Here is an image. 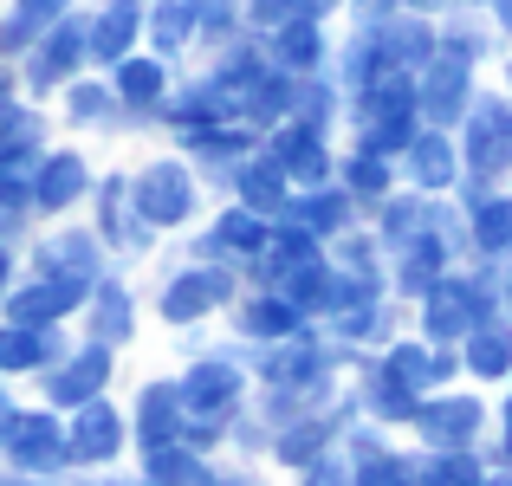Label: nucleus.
<instances>
[{
	"mask_svg": "<svg viewBox=\"0 0 512 486\" xmlns=\"http://www.w3.org/2000/svg\"><path fill=\"white\" fill-rule=\"evenodd\" d=\"M150 208H156V214H175V208H182V175H175V169H156V195H150Z\"/></svg>",
	"mask_w": 512,
	"mask_h": 486,
	"instance_id": "obj_1",
	"label": "nucleus"
},
{
	"mask_svg": "<svg viewBox=\"0 0 512 486\" xmlns=\"http://www.w3.org/2000/svg\"><path fill=\"white\" fill-rule=\"evenodd\" d=\"M208 299H214V279H188V286L169 299V312H195V305H208Z\"/></svg>",
	"mask_w": 512,
	"mask_h": 486,
	"instance_id": "obj_2",
	"label": "nucleus"
},
{
	"mask_svg": "<svg viewBox=\"0 0 512 486\" xmlns=\"http://www.w3.org/2000/svg\"><path fill=\"white\" fill-rule=\"evenodd\" d=\"M124 39H130V7H117L111 26L98 33V52H124Z\"/></svg>",
	"mask_w": 512,
	"mask_h": 486,
	"instance_id": "obj_3",
	"label": "nucleus"
},
{
	"mask_svg": "<svg viewBox=\"0 0 512 486\" xmlns=\"http://www.w3.org/2000/svg\"><path fill=\"white\" fill-rule=\"evenodd\" d=\"M78 182V162H52V182H46V201H65Z\"/></svg>",
	"mask_w": 512,
	"mask_h": 486,
	"instance_id": "obj_4",
	"label": "nucleus"
},
{
	"mask_svg": "<svg viewBox=\"0 0 512 486\" xmlns=\"http://www.w3.org/2000/svg\"><path fill=\"white\" fill-rule=\"evenodd\" d=\"M124 85H130V98H150V91H156V72H150V65H130Z\"/></svg>",
	"mask_w": 512,
	"mask_h": 486,
	"instance_id": "obj_5",
	"label": "nucleus"
},
{
	"mask_svg": "<svg viewBox=\"0 0 512 486\" xmlns=\"http://www.w3.org/2000/svg\"><path fill=\"white\" fill-rule=\"evenodd\" d=\"M286 52H292V59H312V52H318V39H312V33H305V26H299V33L286 39Z\"/></svg>",
	"mask_w": 512,
	"mask_h": 486,
	"instance_id": "obj_6",
	"label": "nucleus"
}]
</instances>
